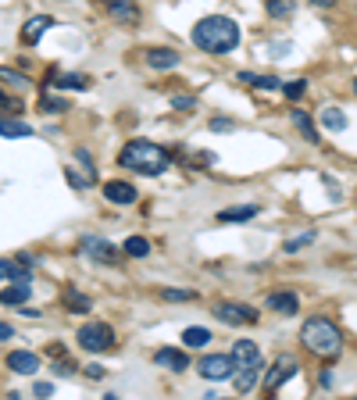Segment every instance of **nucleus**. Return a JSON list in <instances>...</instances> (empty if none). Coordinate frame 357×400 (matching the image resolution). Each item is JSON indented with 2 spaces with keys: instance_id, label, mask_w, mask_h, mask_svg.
<instances>
[{
  "instance_id": "nucleus-10",
  "label": "nucleus",
  "mask_w": 357,
  "mask_h": 400,
  "mask_svg": "<svg viewBox=\"0 0 357 400\" xmlns=\"http://www.w3.org/2000/svg\"><path fill=\"white\" fill-rule=\"evenodd\" d=\"M104 197L111 200V204H118V207H129L140 193H136V186L133 183H122V179H111V183H104Z\"/></svg>"
},
{
  "instance_id": "nucleus-5",
  "label": "nucleus",
  "mask_w": 357,
  "mask_h": 400,
  "mask_svg": "<svg viewBox=\"0 0 357 400\" xmlns=\"http://www.w3.org/2000/svg\"><path fill=\"white\" fill-rule=\"evenodd\" d=\"M79 347L90 351V354L111 351V347H114V329L104 325V322H86V325L79 329Z\"/></svg>"
},
{
  "instance_id": "nucleus-11",
  "label": "nucleus",
  "mask_w": 357,
  "mask_h": 400,
  "mask_svg": "<svg viewBox=\"0 0 357 400\" xmlns=\"http://www.w3.org/2000/svg\"><path fill=\"white\" fill-rule=\"evenodd\" d=\"M4 365H8L15 375H36V372H40V354H32V351H11Z\"/></svg>"
},
{
  "instance_id": "nucleus-25",
  "label": "nucleus",
  "mask_w": 357,
  "mask_h": 400,
  "mask_svg": "<svg viewBox=\"0 0 357 400\" xmlns=\"http://www.w3.org/2000/svg\"><path fill=\"white\" fill-rule=\"evenodd\" d=\"M322 126L332 129V133H343V129H346V114H343L339 107H325V111H322Z\"/></svg>"
},
{
  "instance_id": "nucleus-38",
  "label": "nucleus",
  "mask_w": 357,
  "mask_h": 400,
  "mask_svg": "<svg viewBox=\"0 0 357 400\" xmlns=\"http://www.w3.org/2000/svg\"><path fill=\"white\" fill-rule=\"evenodd\" d=\"M47 354H50V358H65V347H61V343H50Z\"/></svg>"
},
{
  "instance_id": "nucleus-7",
  "label": "nucleus",
  "mask_w": 357,
  "mask_h": 400,
  "mask_svg": "<svg viewBox=\"0 0 357 400\" xmlns=\"http://www.w3.org/2000/svg\"><path fill=\"white\" fill-rule=\"evenodd\" d=\"M296 368H301V365H296V358H289V354L275 358V365H272V368H268V375H265V389H268V393H275L286 379H293V375H296Z\"/></svg>"
},
{
  "instance_id": "nucleus-31",
  "label": "nucleus",
  "mask_w": 357,
  "mask_h": 400,
  "mask_svg": "<svg viewBox=\"0 0 357 400\" xmlns=\"http://www.w3.org/2000/svg\"><path fill=\"white\" fill-rule=\"evenodd\" d=\"M0 79L11 83V86H29V79H25L22 72H15V68H0Z\"/></svg>"
},
{
  "instance_id": "nucleus-43",
  "label": "nucleus",
  "mask_w": 357,
  "mask_h": 400,
  "mask_svg": "<svg viewBox=\"0 0 357 400\" xmlns=\"http://www.w3.org/2000/svg\"><path fill=\"white\" fill-rule=\"evenodd\" d=\"M315 8H336V0H311Z\"/></svg>"
},
{
  "instance_id": "nucleus-39",
  "label": "nucleus",
  "mask_w": 357,
  "mask_h": 400,
  "mask_svg": "<svg viewBox=\"0 0 357 400\" xmlns=\"http://www.w3.org/2000/svg\"><path fill=\"white\" fill-rule=\"evenodd\" d=\"M0 339H15V329L8 322H0Z\"/></svg>"
},
{
  "instance_id": "nucleus-2",
  "label": "nucleus",
  "mask_w": 357,
  "mask_h": 400,
  "mask_svg": "<svg viewBox=\"0 0 357 400\" xmlns=\"http://www.w3.org/2000/svg\"><path fill=\"white\" fill-rule=\"evenodd\" d=\"M118 164L140 171V176H161V171L171 164V154L164 147L150 143V140H129L122 147V154H118Z\"/></svg>"
},
{
  "instance_id": "nucleus-18",
  "label": "nucleus",
  "mask_w": 357,
  "mask_h": 400,
  "mask_svg": "<svg viewBox=\"0 0 357 400\" xmlns=\"http://www.w3.org/2000/svg\"><path fill=\"white\" fill-rule=\"evenodd\" d=\"M50 86L54 90H86L90 79L79 75V72H57V75H50Z\"/></svg>"
},
{
  "instance_id": "nucleus-20",
  "label": "nucleus",
  "mask_w": 357,
  "mask_h": 400,
  "mask_svg": "<svg viewBox=\"0 0 357 400\" xmlns=\"http://www.w3.org/2000/svg\"><path fill=\"white\" fill-rule=\"evenodd\" d=\"M61 301H65V308H68L72 315H86V311L93 308V304H90V297H86V293H79L75 286H68V290L61 293Z\"/></svg>"
},
{
  "instance_id": "nucleus-42",
  "label": "nucleus",
  "mask_w": 357,
  "mask_h": 400,
  "mask_svg": "<svg viewBox=\"0 0 357 400\" xmlns=\"http://www.w3.org/2000/svg\"><path fill=\"white\" fill-rule=\"evenodd\" d=\"M50 393V382H36V396H47Z\"/></svg>"
},
{
  "instance_id": "nucleus-9",
  "label": "nucleus",
  "mask_w": 357,
  "mask_h": 400,
  "mask_svg": "<svg viewBox=\"0 0 357 400\" xmlns=\"http://www.w3.org/2000/svg\"><path fill=\"white\" fill-rule=\"evenodd\" d=\"M83 254L100 261V265H114L118 257H122V250H118L114 243H107V240H100V236H86L83 240Z\"/></svg>"
},
{
  "instance_id": "nucleus-34",
  "label": "nucleus",
  "mask_w": 357,
  "mask_h": 400,
  "mask_svg": "<svg viewBox=\"0 0 357 400\" xmlns=\"http://www.w3.org/2000/svg\"><path fill=\"white\" fill-rule=\"evenodd\" d=\"M40 107H43L47 114H57V111H68V104H65V100H50V97H47V100H40Z\"/></svg>"
},
{
  "instance_id": "nucleus-22",
  "label": "nucleus",
  "mask_w": 357,
  "mask_h": 400,
  "mask_svg": "<svg viewBox=\"0 0 357 400\" xmlns=\"http://www.w3.org/2000/svg\"><path fill=\"white\" fill-rule=\"evenodd\" d=\"M11 279H29L25 261H8V257H0V282H11Z\"/></svg>"
},
{
  "instance_id": "nucleus-33",
  "label": "nucleus",
  "mask_w": 357,
  "mask_h": 400,
  "mask_svg": "<svg viewBox=\"0 0 357 400\" xmlns=\"http://www.w3.org/2000/svg\"><path fill=\"white\" fill-rule=\"evenodd\" d=\"M315 240V233H304V236H293L289 243H286V254H293V250H301V247H308Z\"/></svg>"
},
{
  "instance_id": "nucleus-14",
  "label": "nucleus",
  "mask_w": 357,
  "mask_h": 400,
  "mask_svg": "<svg viewBox=\"0 0 357 400\" xmlns=\"http://www.w3.org/2000/svg\"><path fill=\"white\" fill-rule=\"evenodd\" d=\"M178 57L175 50H168V47H154V50H147V65L150 68H157V72H168V68H178Z\"/></svg>"
},
{
  "instance_id": "nucleus-17",
  "label": "nucleus",
  "mask_w": 357,
  "mask_h": 400,
  "mask_svg": "<svg viewBox=\"0 0 357 400\" xmlns=\"http://www.w3.org/2000/svg\"><path fill=\"white\" fill-rule=\"evenodd\" d=\"M104 4H107V11H111L118 22H126V25H133V22L140 18V11H136L133 0H104Z\"/></svg>"
},
{
  "instance_id": "nucleus-4",
  "label": "nucleus",
  "mask_w": 357,
  "mask_h": 400,
  "mask_svg": "<svg viewBox=\"0 0 357 400\" xmlns=\"http://www.w3.org/2000/svg\"><path fill=\"white\" fill-rule=\"evenodd\" d=\"M301 343L318 358H336L343 351V332L329 318H308L301 329Z\"/></svg>"
},
{
  "instance_id": "nucleus-29",
  "label": "nucleus",
  "mask_w": 357,
  "mask_h": 400,
  "mask_svg": "<svg viewBox=\"0 0 357 400\" xmlns=\"http://www.w3.org/2000/svg\"><path fill=\"white\" fill-rule=\"evenodd\" d=\"M282 93H286L289 100H301V97L308 93V79H293V83H282Z\"/></svg>"
},
{
  "instance_id": "nucleus-44",
  "label": "nucleus",
  "mask_w": 357,
  "mask_h": 400,
  "mask_svg": "<svg viewBox=\"0 0 357 400\" xmlns=\"http://www.w3.org/2000/svg\"><path fill=\"white\" fill-rule=\"evenodd\" d=\"M353 93H357V79H353Z\"/></svg>"
},
{
  "instance_id": "nucleus-6",
  "label": "nucleus",
  "mask_w": 357,
  "mask_h": 400,
  "mask_svg": "<svg viewBox=\"0 0 357 400\" xmlns=\"http://www.w3.org/2000/svg\"><path fill=\"white\" fill-rule=\"evenodd\" d=\"M214 318H222L225 325H254L258 322V308L240 304V301H222V304H214Z\"/></svg>"
},
{
  "instance_id": "nucleus-21",
  "label": "nucleus",
  "mask_w": 357,
  "mask_h": 400,
  "mask_svg": "<svg viewBox=\"0 0 357 400\" xmlns=\"http://www.w3.org/2000/svg\"><path fill=\"white\" fill-rule=\"evenodd\" d=\"M214 336H211V329H204V325H190L186 332H183V343L190 351H200V347H207Z\"/></svg>"
},
{
  "instance_id": "nucleus-15",
  "label": "nucleus",
  "mask_w": 357,
  "mask_h": 400,
  "mask_svg": "<svg viewBox=\"0 0 357 400\" xmlns=\"http://www.w3.org/2000/svg\"><path fill=\"white\" fill-rule=\"evenodd\" d=\"M50 25H54V18H50V15H36V18H29V22H25V29H22V43H25V47H36Z\"/></svg>"
},
{
  "instance_id": "nucleus-37",
  "label": "nucleus",
  "mask_w": 357,
  "mask_h": 400,
  "mask_svg": "<svg viewBox=\"0 0 357 400\" xmlns=\"http://www.w3.org/2000/svg\"><path fill=\"white\" fill-rule=\"evenodd\" d=\"M211 129H214V133H229V129H232V122H229V119H214V122H211Z\"/></svg>"
},
{
  "instance_id": "nucleus-27",
  "label": "nucleus",
  "mask_w": 357,
  "mask_h": 400,
  "mask_svg": "<svg viewBox=\"0 0 357 400\" xmlns=\"http://www.w3.org/2000/svg\"><path fill=\"white\" fill-rule=\"evenodd\" d=\"M122 254H129V257H147V254H150V243H147L143 236H129V240L122 243Z\"/></svg>"
},
{
  "instance_id": "nucleus-8",
  "label": "nucleus",
  "mask_w": 357,
  "mask_h": 400,
  "mask_svg": "<svg viewBox=\"0 0 357 400\" xmlns=\"http://www.w3.org/2000/svg\"><path fill=\"white\" fill-rule=\"evenodd\" d=\"M197 372H200L204 379H211V382H222V379L232 375V358H229V354H207V358H200Z\"/></svg>"
},
{
  "instance_id": "nucleus-3",
  "label": "nucleus",
  "mask_w": 357,
  "mask_h": 400,
  "mask_svg": "<svg viewBox=\"0 0 357 400\" xmlns=\"http://www.w3.org/2000/svg\"><path fill=\"white\" fill-rule=\"evenodd\" d=\"M229 358H232V382H236V389H240V393H250L254 382H258V375H261V368H265L261 347H258L254 339H236L232 351H229Z\"/></svg>"
},
{
  "instance_id": "nucleus-30",
  "label": "nucleus",
  "mask_w": 357,
  "mask_h": 400,
  "mask_svg": "<svg viewBox=\"0 0 357 400\" xmlns=\"http://www.w3.org/2000/svg\"><path fill=\"white\" fill-rule=\"evenodd\" d=\"M161 297L171 301V304H178V301H193L197 293H193V290H161Z\"/></svg>"
},
{
  "instance_id": "nucleus-36",
  "label": "nucleus",
  "mask_w": 357,
  "mask_h": 400,
  "mask_svg": "<svg viewBox=\"0 0 357 400\" xmlns=\"http://www.w3.org/2000/svg\"><path fill=\"white\" fill-rule=\"evenodd\" d=\"M68 183H72L75 190H83V186H90V179H83V176H79V171H75V168H68Z\"/></svg>"
},
{
  "instance_id": "nucleus-41",
  "label": "nucleus",
  "mask_w": 357,
  "mask_h": 400,
  "mask_svg": "<svg viewBox=\"0 0 357 400\" xmlns=\"http://www.w3.org/2000/svg\"><path fill=\"white\" fill-rule=\"evenodd\" d=\"M86 375H90V379H104V368H100V365H90Z\"/></svg>"
},
{
  "instance_id": "nucleus-35",
  "label": "nucleus",
  "mask_w": 357,
  "mask_h": 400,
  "mask_svg": "<svg viewBox=\"0 0 357 400\" xmlns=\"http://www.w3.org/2000/svg\"><path fill=\"white\" fill-rule=\"evenodd\" d=\"M0 107H8V111H22V104H18L15 97H8L4 90H0Z\"/></svg>"
},
{
  "instance_id": "nucleus-13",
  "label": "nucleus",
  "mask_w": 357,
  "mask_h": 400,
  "mask_svg": "<svg viewBox=\"0 0 357 400\" xmlns=\"http://www.w3.org/2000/svg\"><path fill=\"white\" fill-rule=\"evenodd\" d=\"M154 365H157V368H168V372H186V368H190V358H186V351L161 347V351L154 354Z\"/></svg>"
},
{
  "instance_id": "nucleus-32",
  "label": "nucleus",
  "mask_w": 357,
  "mask_h": 400,
  "mask_svg": "<svg viewBox=\"0 0 357 400\" xmlns=\"http://www.w3.org/2000/svg\"><path fill=\"white\" fill-rule=\"evenodd\" d=\"M171 107H175V111H193V107H197V100H193V97H186V93H175V97H171Z\"/></svg>"
},
{
  "instance_id": "nucleus-1",
  "label": "nucleus",
  "mask_w": 357,
  "mask_h": 400,
  "mask_svg": "<svg viewBox=\"0 0 357 400\" xmlns=\"http://www.w3.org/2000/svg\"><path fill=\"white\" fill-rule=\"evenodd\" d=\"M193 47L204 54H229L240 47V25L225 15H207L193 25Z\"/></svg>"
},
{
  "instance_id": "nucleus-19",
  "label": "nucleus",
  "mask_w": 357,
  "mask_h": 400,
  "mask_svg": "<svg viewBox=\"0 0 357 400\" xmlns=\"http://www.w3.org/2000/svg\"><path fill=\"white\" fill-rule=\"evenodd\" d=\"M268 311L296 315V311H301V301H296V293H272V297H268Z\"/></svg>"
},
{
  "instance_id": "nucleus-24",
  "label": "nucleus",
  "mask_w": 357,
  "mask_h": 400,
  "mask_svg": "<svg viewBox=\"0 0 357 400\" xmlns=\"http://www.w3.org/2000/svg\"><path fill=\"white\" fill-rule=\"evenodd\" d=\"M258 214V207L254 204H243V207H225L222 214H218V222H250Z\"/></svg>"
},
{
  "instance_id": "nucleus-40",
  "label": "nucleus",
  "mask_w": 357,
  "mask_h": 400,
  "mask_svg": "<svg viewBox=\"0 0 357 400\" xmlns=\"http://www.w3.org/2000/svg\"><path fill=\"white\" fill-rule=\"evenodd\" d=\"M54 375H72V365L61 361V365H54Z\"/></svg>"
},
{
  "instance_id": "nucleus-16",
  "label": "nucleus",
  "mask_w": 357,
  "mask_h": 400,
  "mask_svg": "<svg viewBox=\"0 0 357 400\" xmlns=\"http://www.w3.org/2000/svg\"><path fill=\"white\" fill-rule=\"evenodd\" d=\"M0 136H4V140H29L32 126L22 122V119H0Z\"/></svg>"
},
{
  "instance_id": "nucleus-28",
  "label": "nucleus",
  "mask_w": 357,
  "mask_h": 400,
  "mask_svg": "<svg viewBox=\"0 0 357 400\" xmlns=\"http://www.w3.org/2000/svg\"><path fill=\"white\" fill-rule=\"evenodd\" d=\"M293 8H296L293 0H268V15H272V18H289Z\"/></svg>"
},
{
  "instance_id": "nucleus-26",
  "label": "nucleus",
  "mask_w": 357,
  "mask_h": 400,
  "mask_svg": "<svg viewBox=\"0 0 357 400\" xmlns=\"http://www.w3.org/2000/svg\"><path fill=\"white\" fill-rule=\"evenodd\" d=\"M240 83H250V86H258V90H279V86H282L275 75H254V72H240Z\"/></svg>"
},
{
  "instance_id": "nucleus-12",
  "label": "nucleus",
  "mask_w": 357,
  "mask_h": 400,
  "mask_svg": "<svg viewBox=\"0 0 357 400\" xmlns=\"http://www.w3.org/2000/svg\"><path fill=\"white\" fill-rule=\"evenodd\" d=\"M29 293H32V279H11V286L0 290V304H29Z\"/></svg>"
},
{
  "instance_id": "nucleus-23",
  "label": "nucleus",
  "mask_w": 357,
  "mask_h": 400,
  "mask_svg": "<svg viewBox=\"0 0 357 400\" xmlns=\"http://www.w3.org/2000/svg\"><path fill=\"white\" fill-rule=\"evenodd\" d=\"M293 126L304 133L308 143H318V129H315V122H311V114H308V111H293Z\"/></svg>"
}]
</instances>
